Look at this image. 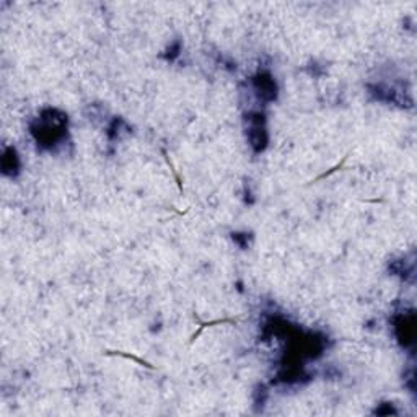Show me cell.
Masks as SVG:
<instances>
[{
  "instance_id": "cell-3",
  "label": "cell",
  "mask_w": 417,
  "mask_h": 417,
  "mask_svg": "<svg viewBox=\"0 0 417 417\" xmlns=\"http://www.w3.org/2000/svg\"><path fill=\"white\" fill-rule=\"evenodd\" d=\"M251 89H253L257 100L264 103L274 101L277 96V84L267 72H259L251 79Z\"/></svg>"
},
{
  "instance_id": "cell-4",
  "label": "cell",
  "mask_w": 417,
  "mask_h": 417,
  "mask_svg": "<svg viewBox=\"0 0 417 417\" xmlns=\"http://www.w3.org/2000/svg\"><path fill=\"white\" fill-rule=\"evenodd\" d=\"M394 334L401 342V346L408 347L414 341V313H401L394 318Z\"/></svg>"
},
{
  "instance_id": "cell-5",
  "label": "cell",
  "mask_w": 417,
  "mask_h": 417,
  "mask_svg": "<svg viewBox=\"0 0 417 417\" xmlns=\"http://www.w3.org/2000/svg\"><path fill=\"white\" fill-rule=\"evenodd\" d=\"M2 173L8 178H15L20 173V168H22V162H20V155L15 147H5L2 152Z\"/></svg>"
},
{
  "instance_id": "cell-1",
  "label": "cell",
  "mask_w": 417,
  "mask_h": 417,
  "mask_svg": "<svg viewBox=\"0 0 417 417\" xmlns=\"http://www.w3.org/2000/svg\"><path fill=\"white\" fill-rule=\"evenodd\" d=\"M30 132L34 139L36 146L43 150L58 148L67 141L69 136V117L65 113L48 108L39 113L38 117L30 124Z\"/></svg>"
},
{
  "instance_id": "cell-2",
  "label": "cell",
  "mask_w": 417,
  "mask_h": 417,
  "mask_svg": "<svg viewBox=\"0 0 417 417\" xmlns=\"http://www.w3.org/2000/svg\"><path fill=\"white\" fill-rule=\"evenodd\" d=\"M246 134H248V142L253 147L256 153H259L267 147V129H266V117L261 111H250L246 115Z\"/></svg>"
}]
</instances>
